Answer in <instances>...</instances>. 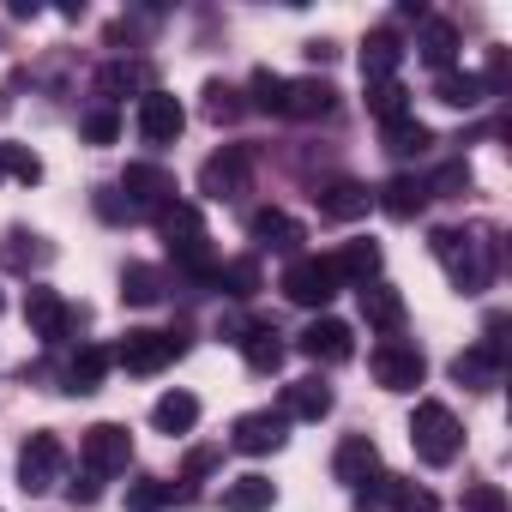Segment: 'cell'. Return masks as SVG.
I'll list each match as a JSON object with an SVG mask.
<instances>
[{
  "instance_id": "6da1fadb",
  "label": "cell",
  "mask_w": 512,
  "mask_h": 512,
  "mask_svg": "<svg viewBox=\"0 0 512 512\" xmlns=\"http://www.w3.org/2000/svg\"><path fill=\"white\" fill-rule=\"evenodd\" d=\"M428 247H434V260L446 266V278H452L458 296H482L488 290V278H494V241H482L476 229H434Z\"/></svg>"
},
{
  "instance_id": "7a4b0ae2",
  "label": "cell",
  "mask_w": 512,
  "mask_h": 512,
  "mask_svg": "<svg viewBox=\"0 0 512 512\" xmlns=\"http://www.w3.org/2000/svg\"><path fill=\"white\" fill-rule=\"evenodd\" d=\"M410 446H416V458H422V464L446 470V464L464 452V428H458V416H452L440 398H422V404H416V416H410Z\"/></svg>"
},
{
  "instance_id": "3957f363",
  "label": "cell",
  "mask_w": 512,
  "mask_h": 512,
  "mask_svg": "<svg viewBox=\"0 0 512 512\" xmlns=\"http://www.w3.org/2000/svg\"><path fill=\"white\" fill-rule=\"evenodd\" d=\"M296 308H326L344 284H338V272H332V260H320V253H296V260L284 266V284H278Z\"/></svg>"
},
{
  "instance_id": "277c9868",
  "label": "cell",
  "mask_w": 512,
  "mask_h": 512,
  "mask_svg": "<svg viewBox=\"0 0 512 512\" xmlns=\"http://www.w3.org/2000/svg\"><path fill=\"white\" fill-rule=\"evenodd\" d=\"M181 350H187V338H181V332H151V326H139V332H127V338H121V350H115L109 362H121L127 374H163Z\"/></svg>"
},
{
  "instance_id": "5b68a950",
  "label": "cell",
  "mask_w": 512,
  "mask_h": 512,
  "mask_svg": "<svg viewBox=\"0 0 512 512\" xmlns=\"http://www.w3.org/2000/svg\"><path fill=\"white\" fill-rule=\"evenodd\" d=\"M79 458H85V476H121L133 464V434L121 422H91L79 440Z\"/></svg>"
},
{
  "instance_id": "8992f818",
  "label": "cell",
  "mask_w": 512,
  "mask_h": 512,
  "mask_svg": "<svg viewBox=\"0 0 512 512\" xmlns=\"http://www.w3.org/2000/svg\"><path fill=\"white\" fill-rule=\"evenodd\" d=\"M61 464H67V446H61L49 428H37V434L19 446V488H25V494H49V488L61 482Z\"/></svg>"
},
{
  "instance_id": "52a82bcc",
  "label": "cell",
  "mask_w": 512,
  "mask_h": 512,
  "mask_svg": "<svg viewBox=\"0 0 512 512\" xmlns=\"http://www.w3.org/2000/svg\"><path fill=\"white\" fill-rule=\"evenodd\" d=\"M25 326H31L43 344H61V338L79 326V314H73V302H67L61 290H49V284H31V290H25Z\"/></svg>"
},
{
  "instance_id": "ba28073f",
  "label": "cell",
  "mask_w": 512,
  "mask_h": 512,
  "mask_svg": "<svg viewBox=\"0 0 512 512\" xmlns=\"http://www.w3.org/2000/svg\"><path fill=\"white\" fill-rule=\"evenodd\" d=\"M368 368H374V380H380L386 392H416V386H422V374H428V362H422V350H416V344H398V338H386V344H374V356H368Z\"/></svg>"
},
{
  "instance_id": "9c48e42d",
  "label": "cell",
  "mask_w": 512,
  "mask_h": 512,
  "mask_svg": "<svg viewBox=\"0 0 512 512\" xmlns=\"http://www.w3.org/2000/svg\"><path fill=\"white\" fill-rule=\"evenodd\" d=\"M247 175H253L247 145H223L217 157H205V169H199V193H205V199H241V193H247Z\"/></svg>"
},
{
  "instance_id": "30bf717a",
  "label": "cell",
  "mask_w": 512,
  "mask_h": 512,
  "mask_svg": "<svg viewBox=\"0 0 512 512\" xmlns=\"http://www.w3.org/2000/svg\"><path fill=\"white\" fill-rule=\"evenodd\" d=\"M181 127H187L181 97L151 85V91L139 97V139H145V145H175V139H181Z\"/></svg>"
},
{
  "instance_id": "8fae6325",
  "label": "cell",
  "mask_w": 512,
  "mask_h": 512,
  "mask_svg": "<svg viewBox=\"0 0 512 512\" xmlns=\"http://www.w3.org/2000/svg\"><path fill=\"white\" fill-rule=\"evenodd\" d=\"M121 193H127V211H151V217H163V211L175 205V175H163L157 163H127Z\"/></svg>"
},
{
  "instance_id": "7c38bea8",
  "label": "cell",
  "mask_w": 512,
  "mask_h": 512,
  "mask_svg": "<svg viewBox=\"0 0 512 512\" xmlns=\"http://www.w3.org/2000/svg\"><path fill=\"white\" fill-rule=\"evenodd\" d=\"M290 416L284 410H247V416H235V428H229V440H235V452H247V458H266V452H278L290 434Z\"/></svg>"
},
{
  "instance_id": "4fadbf2b",
  "label": "cell",
  "mask_w": 512,
  "mask_h": 512,
  "mask_svg": "<svg viewBox=\"0 0 512 512\" xmlns=\"http://www.w3.org/2000/svg\"><path fill=\"white\" fill-rule=\"evenodd\" d=\"M296 350L314 356V362H350V356H356V332H350L344 320L320 314V320H308V332L296 338Z\"/></svg>"
},
{
  "instance_id": "5bb4252c",
  "label": "cell",
  "mask_w": 512,
  "mask_h": 512,
  "mask_svg": "<svg viewBox=\"0 0 512 512\" xmlns=\"http://www.w3.org/2000/svg\"><path fill=\"white\" fill-rule=\"evenodd\" d=\"M247 235L260 241V247H272V253H302V241H308V229H302L290 211H278V205L253 211V217H247Z\"/></svg>"
},
{
  "instance_id": "9a60e30c",
  "label": "cell",
  "mask_w": 512,
  "mask_h": 512,
  "mask_svg": "<svg viewBox=\"0 0 512 512\" xmlns=\"http://www.w3.org/2000/svg\"><path fill=\"white\" fill-rule=\"evenodd\" d=\"M314 199H320V217H332V223H356V217H368V205H374V193H368L362 181H350V175L326 181Z\"/></svg>"
},
{
  "instance_id": "2e32d148",
  "label": "cell",
  "mask_w": 512,
  "mask_h": 512,
  "mask_svg": "<svg viewBox=\"0 0 512 512\" xmlns=\"http://www.w3.org/2000/svg\"><path fill=\"white\" fill-rule=\"evenodd\" d=\"M374 470H380L374 440H368V434H344V440H338V452H332V476H338L344 488H362Z\"/></svg>"
},
{
  "instance_id": "e0dca14e",
  "label": "cell",
  "mask_w": 512,
  "mask_h": 512,
  "mask_svg": "<svg viewBox=\"0 0 512 512\" xmlns=\"http://www.w3.org/2000/svg\"><path fill=\"white\" fill-rule=\"evenodd\" d=\"M332 109H338V91H332L326 79H284V115L320 121V115H332Z\"/></svg>"
},
{
  "instance_id": "ac0fdd59",
  "label": "cell",
  "mask_w": 512,
  "mask_h": 512,
  "mask_svg": "<svg viewBox=\"0 0 512 512\" xmlns=\"http://www.w3.org/2000/svg\"><path fill=\"white\" fill-rule=\"evenodd\" d=\"M217 506H223V512H266V506H278V488H272V476H260V470H247V476L223 482Z\"/></svg>"
},
{
  "instance_id": "d6986e66",
  "label": "cell",
  "mask_w": 512,
  "mask_h": 512,
  "mask_svg": "<svg viewBox=\"0 0 512 512\" xmlns=\"http://www.w3.org/2000/svg\"><path fill=\"white\" fill-rule=\"evenodd\" d=\"M374 205H380L392 223H410V217H422V205H428V181H416V175H392V181L374 193Z\"/></svg>"
},
{
  "instance_id": "ffe728a7",
  "label": "cell",
  "mask_w": 512,
  "mask_h": 512,
  "mask_svg": "<svg viewBox=\"0 0 512 512\" xmlns=\"http://www.w3.org/2000/svg\"><path fill=\"white\" fill-rule=\"evenodd\" d=\"M284 416H296V422H320V416H332V386H326L320 374L290 380V386H284Z\"/></svg>"
},
{
  "instance_id": "44dd1931",
  "label": "cell",
  "mask_w": 512,
  "mask_h": 512,
  "mask_svg": "<svg viewBox=\"0 0 512 512\" xmlns=\"http://www.w3.org/2000/svg\"><path fill=\"white\" fill-rule=\"evenodd\" d=\"M157 229H163L169 253H187V247H205V241H211V235H205V217H199L193 205H181V199L157 217Z\"/></svg>"
},
{
  "instance_id": "7402d4cb",
  "label": "cell",
  "mask_w": 512,
  "mask_h": 512,
  "mask_svg": "<svg viewBox=\"0 0 512 512\" xmlns=\"http://www.w3.org/2000/svg\"><path fill=\"white\" fill-rule=\"evenodd\" d=\"M500 368H506V356H494V350H464V356H452V380L458 386H470V392H494L500 386Z\"/></svg>"
},
{
  "instance_id": "603a6c76",
  "label": "cell",
  "mask_w": 512,
  "mask_h": 512,
  "mask_svg": "<svg viewBox=\"0 0 512 512\" xmlns=\"http://www.w3.org/2000/svg\"><path fill=\"white\" fill-rule=\"evenodd\" d=\"M332 272H338V284H374V272H380V247L374 241H344L338 253H332Z\"/></svg>"
},
{
  "instance_id": "cb8c5ba5",
  "label": "cell",
  "mask_w": 512,
  "mask_h": 512,
  "mask_svg": "<svg viewBox=\"0 0 512 512\" xmlns=\"http://www.w3.org/2000/svg\"><path fill=\"white\" fill-rule=\"evenodd\" d=\"M356 296H362V320H368L374 332H398V326H404V296H398L392 284H362Z\"/></svg>"
},
{
  "instance_id": "d4e9b609",
  "label": "cell",
  "mask_w": 512,
  "mask_h": 512,
  "mask_svg": "<svg viewBox=\"0 0 512 512\" xmlns=\"http://www.w3.org/2000/svg\"><path fill=\"white\" fill-rule=\"evenodd\" d=\"M241 356H247V368L253 374H278L284 368V344H278V332L272 326H241Z\"/></svg>"
},
{
  "instance_id": "484cf974",
  "label": "cell",
  "mask_w": 512,
  "mask_h": 512,
  "mask_svg": "<svg viewBox=\"0 0 512 512\" xmlns=\"http://www.w3.org/2000/svg\"><path fill=\"white\" fill-rule=\"evenodd\" d=\"M416 55H422L428 67L452 73V55H458V25H452V19H428V25H422V43H416Z\"/></svg>"
},
{
  "instance_id": "4316f807",
  "label": "cell",
  "mask_w": 512,
  "mask_h": 512,
  "mask_svg": "<svg viewBox=\"0 0 512 512\" xmlns=\"http://www.w3.org/2000/svg\"><path fill=\"white\" fill-rule=\"evenodd\" d=\"M398 61H404V43H398L392 31H374V37L362 43V79H368V85H374V79H392Z\"/></svg>"
},
{
  "instance_id": "83f0119b",
  "label": "cell",
  "mask_w": 512,
  "mask_h": 512,
  "mask_svg": "<svg viewBox=\"0 0 512 512\" xmlns=\"http://www.w3.org/2000/svg\"><path fill=\"white\" fill-rule=\"evenodd\" d=\"M103 374H109V350H103V344H85V350L67 362V392H73V398H85V392H97V386H103Z\"/></svg>"
},
{
  "instance_id": "f1b7e54d",
  "label": "cell",
  "mask_w": 512,
  "mask_h": 512,
  "mask_svg": "<svg viewBox=\"0 0 512 512\" xmlns=\"http://www.w3.org/2000/svg\"><path fill=\"white\" fill-rule=\"evenodd\" d=\"M151 422H157V434H187L199 422V398L193 392H163L151 404Z\"/></svg>"
},
{
  "instance_id": "f546056e",
  "label": "cell",
  "mask_w": 512,
  "mask_h": 512,
  "mask_svg": "<svg viewBox=\"0 0 512 512\" xmlns=\"http://www.w3.org/2000/svg\"><path fill=\"white\" fill-rule=\"evenodd\" d=\"M434 97H440L446 109H482V103H488V91H482L476 73H440V79H434Z\"/></svg>"
},
{
  "instance_id": "4dcf8cb0",
  "label": "cell",
  "mask_w": 512,
  "mask_h": 512,
  "mask_svg": "<svg viewBox=\"0 0 512 512\" xmlns=\"http://www.w3.org/2000/svg\"><path fill=\"white\" fill-rule=\"evenodd\" d=\"M428 145H434V133H428L422 121H410V115L386 121V151H392V157H422Z\"/></svg>"
},
{
  "instance_id": "1f68e13d",
  "label": "cell",
  "mask_w": 512,
  "mask_h": 512,
  "mask_svg": "<svg viewBox=\"0 0 512 512\" xmlns=\"http://www.w3.org/2000/svg\"><path fill=\"white\" fill-rule=\"evenodd\" d=\"M169 506H175V482H163V476L127 482V512H169Z\"/></svg>"
},
{
  "instance_id": "d6a6232c",
  "label": "cell",
  "mask_w": 512,
  "mask_h": 512,
  "mask_svg": "<svg viewBox=\"0 0 512 512\" xmlns=\"http://www.w3.org/2000/svg\"><path fill=\"white\" fill-rule=\"evenodd\" d=\"M404 97H410V91H404L398 79H374V85H368V115H380V127H386V121L410 115V103H404Z\"/></svg>"
},
{
  "instance_id": "836d02e7",
  "label": "cell",
  "mask_w": 512,
  "mask_h": 512,
  "mask_svg": "<svg viewBox=\"0 0 512 512\" xmlns=\"http://www.w3.org/2000/svg\"><path fill=\"white\" fill-rule=\"evenodd\" d=\"M121 296H127L133 308L163 302V272H151V266H127V272H121Z\"/></svg>"
},
{
  "instance_id": "e575fe53",
  "label": "cell",
  "mask_w": 512,
  "mask_h": 512,
  "mask_svg": "<svg viewBox=\"0 0 512 512\" xmlns=\"http://www.w3.org/2000/svg\"><path fill=\"white\" fill-rule=\"evenodd\" d=\"M139 85H145V67H139V61H109V67L97 73V91H103L109 103H115L121 91H139ZM145 91H151V85H145Z\"/></svg>"
},
{
  "instance_id": "d590c367",
  "label": "cell",
  "mask_w": 512,
  "mask_h": 512,
  "mask_svg": "<svg viewBox=\"0 0 512 512\" xmlns=\"http://www.w3.org/2000/svg\"><path fill=\"white\" fill-rule=\"evenodd\" d=\"M217 284L229 296H253V290H260V260H229V266H217Z\"/></svg>"
},
{
  "instance_id": "8d00e7d4",
  "label": "cell",
  "mask_w": 512,
  "mask_h": 512,
  "mask_svg": "<svg viewBox=\"0 0 512 512\" xmlns=\"http://www.w3.org/2000/svg\"><path fill=\"white\" fill-rule=\"evenodd\" d=\"M0 260H7V266H19V272H31L37 260H49V247H37V235L13 229V235H7V247H0Z\"/></svg>"
},
{
  "instance_id": "74e56055",
  "label": "cell",
  "mask_w": 512,
  "mask_h": 512,
  "mask_svg": "<svg viewBox=\"0 0 512 512\" xmlns=\"http://www.w3.org/2000/svg\"><path fill=\"white\" fill-rule=\"evenodd\" d=\"M0 169L19 175L25 187H31V181H43V157H37V151H25V145H0Z\"/></svg>"
},
{
  "instance_id": "f35d334b",
  "label": "cell",
  "mask_w": 512,
  "mask_h": 512,
  "mask_svg": "<svg viewBox=\"0 0 512 512\" xmlns=\"http://www.w3.org/2000/svg\"><path fill=\"white\" fill-rule=\"evenodd\" d=\"M79 133H85L91 145H115V133H121V115H115L109 103H97V109H91V115L79 121Z\"/></svg>"
},
{
  "instance_id": "ab89813d",
  "label": "cell",
  "mask_w": 512,
  "mask_h": 512,
  "mask_svg": "<svg viewBox=\"0 0 512 512\" xmlns=\"http://www.w3.org/2000/svg\"><path fill=\"white\" fill-rule=\"evenodd\" d=\"M392 512H440V500L422 488V482H392V500H386Z\"/></svg>"
},
{
  "instance_id": "60d3db41",
  "label": "cell",
  "mask_w": 512,
  "mask_h": 512,
  "mask_svg": "<svg viewBox=\"0 0 512 512\" xmlns=\"http://www.w3.org/2000/svg\"><path fill=\"white\" fill-rule=\"evenodd\" d=\"M253 109H266V115H284V79L278 73H253Z\"/></svg>"
},
{
  "instance_id": "b9f144b4",
  "label": "cell",
  "mask_w": 512,
  "mask_h": 512,
  "mask_svg": "<svg viewBox=\"0 0 512 512\" xmlns=\"http://www.w3.org/2000/svg\"><path fill=\"white\" fill-rule=\"evenodd\" d=\"M235 97H241L235 85L211 79V85H205V115H211V121H235V115H241V103H235Z\"/></svg>"
},
{
  "instance_id": "7bdbcfd3",
  "label": "cell",
  "mask_w": 512,
  "mask_h": 512,
  "mask_svg": "<svg viewBox=\"0 0 512 512\" xmlns=\"http://www.w3.org/2000/svg\"><path fill=\"white\" fill-rule=\"evenodd\" d=\"M434 193H440V199H458V193H470V169H464V163H446V169L428 181V199H434Z\"/></svg>"
},
{
  "instance_id": "ee69618b",
  "label": "cell",
  "mask_w": 512,
  "mask_h": 512,
  "mask_svg": "<svg viewBox=\"0 0 512 512\" xmlns=\"http://www.w3.org/2000/svg\"><path fill=\"white\" fill-rule=\"evenodd\" d=\"M392 482H398V476H380V470H374V476L356 488V512H380V506L392 500Z\"/></svg>"
},
{
  "instance_id": "f6af8a7d",
  "label": "cell",
  "mask_w": 512,
  "mask_h": 512,
  "mask_svg": "<svg viewBox=\"0 0 512 512\" xmlns=\"http://www.w3.org/2000/svg\"><path fill=\"white\" fill-rule=\"evenodd\" d=\"M464 512H506V494L494 482H476V488H464Z\"/></svg>"
},
{
  "instance_id": "bcb514c9",
  "label": "cell",
  "mask_w": 512,
  "mask_h": 512,
  "mask_svg": "<svg viewBox=\"0 0 512 512\" xmlns=\"http://www.w3.org/2000/svg\"><path fill=\"white\" fill-rule=\"evenodd\" d=\"M211 464H217V452H211V446H199V452H193V458H187V476H205V470H211Z\"/></svg>"
},
{
  "instance_id": "7dc6e473",
  "label": "cell",
  "mask_w": 512,
  "mask_h": 512,
  "mask_svg": "<svg viewBox=\"0 0 512 512\" xmlns=\"http://www.w3.org/2000/svg\"><path fill=\"white\" fill-rule=\"evenodd\" d=\"M0 308H7V296H0Z\"/></svg>"
},
{
  "instance_id": "c3c4849f",
  "label": "cell",
  "mask_w": 512,
  "mask_h": 512,
  "mask_svg": "<svg viewBox=\"0 0 512 512\" xmlns=\"http://www.w3.org/2000/svg\"><path fill=\"white\" fill-rule=\"evenodd\" d=\"M0 175H7V169H0Z\"/></svg>"
}]
</instances>
